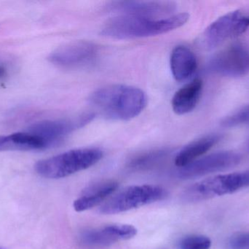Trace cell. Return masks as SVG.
I'll return each instance as SVG.
<instances>
[{
	"instance_id": "obj_1",
	"label": "cell",
	"mask_w": 249,
	"mask_h": 249,
	"mask_svg": "<svg viewBox=\"0 0 249 249\" xmlns=\"http://www.w3.org/2000/svg\"><path fill=\"white\" fill-rule=\"evenodd\" d=\"M89 101L96 114L107 119L130 121L143 112L147 96L139 88L115 84L94 91Z\"/></svg>"
},
{
	"instance_id": "obj_2",
	"label": "cell",
	"mask_w": 249,
	"mask_h": 249,
	"mask_svg": "<svg viewBox=\"0 0 249 249\" xmlns=\"http://www.w3.org/2000/svg\"><path fill=\"white\" fill-rule=\"evenodd\" d=\"M189 18V14L185 13L160 19L118 16L104 24L101 35L118 39L157 36L181 27L187 23Z\"/></svg>"
},
{
	"instance_id": "obj_3",
	"label": "cell",
	"mask_w": 249,
	"mask_h": 249,
	"mask_svg": "<svg viewBox=\"0 0 249 249\" xmlns=\"http://www.w3.org/2000/svg\"><path fill=\"white\" fill-rule=\"evenodd\" d=\"M103 156V151L98 148L73 149L39 161L35 164V169L43 178L59 179L89 169Z\"/></svg>"
},
{
	"instance_id": "obj_4",
	"label": "cell",
	"mask_w": 249,
	"mask_h": 249,
	"mask_svg": "<svg viewBox=\"0 0 249 249\" xmlns=\"http://www.w3.org/2000/svg\"><path fill=\"white\" fill-rule=\"evenodd\" d=\"M249 187V171L216 175L187 187L181 194V200L196 203L213 197L232 194Z\"/></svg>"
},
{
	"instance_id": "obj_5",
	"label": "cell",
	"mask_w": 249,
	"mask_h": 249,
	"mask_svg": "<svg viewBox=\"0 0 249 249\" xmlns=\"http://www.w3.org/2000/svg\"><path fill=\"white\" fill-rule=\"evenodd\" d=\"M168 195V191L159 186H131L109 197L101 206L99 211L102 214H118L162 201Z\"/></svg>"
},
{
	"instance_id": "obj_6",
	"label": "cell",
	"mask_w": 249,
	"mask_h": 249,
	"mask_svg": "<svg viewBox=\"0 0 249 249\" xmlns=\"http://www.w3.org/2000/svg\"><path fill=\"white\" fill-rule=\"evenodd\" d=\"M249 29V13L235 10L213 21L203 32L200 42L203 48L212 50L228 39L241 36Z\"/></svg>"
},
{
	"instance_id": "obj_7",
	"label": "cell",
	"mask_w": 249,
	"mask_h": 249,
	"mask_svg": "<svg viewBox=\"0 0 249 249\" xmlns=\"http://www.w3.org/2000/svg\"><path fill=\"white\" fill-rule=\"evenodd\" d=\"M94 116L93 113H90L73 119L45 120L32 124L27 132L39 137L49 149L61 144L67 136L90 122Z\"/></svg>"
},
{
	"instance_id": "obj_8",
	"label": "cell",
	"mask_w": 249,
	"mask_h": 249,
	"mask_svg": "<svg viewBox=\"0 0 249 249\" xmlns=\"http://www.w3.org/2000/svg\"><path fill=\"white\" fill-rule=\"evenodd\" d=\"M100 54L96 44L89 41H75L66 44L51 53L50 62L67 70L86 68L96 62Z\"/></svg>"
},
{
	"instance_id": "obj_9",
	"label": "cell",
	"mask_w": 249,
	"mask_h": 249,
	"mask_svg": "<svg viewBox=\"0 0 249 249\" xmlns=\"http://www.w3.org/2000/svg\"><path fill=\"white\" fill-rule=\"evenodd\" d=\"M241 157L234 152H222L212 153L196 159L186 166L180 168L177 175L183 180L193 179L213 172L231 169L239 165Z\"/></svg>"
},
{
	"instance_id": "obj_10",
	"label": "cell",
	"mask_w": 249,
	"mask_h": 249,
	"mask_svg": "<svg viewBox=\"0 0 249 249\" xmlns=\"http://www.w3.org/2000/svg\"><path fill=\"white\" fill-rule=\"evenodd\" d=\"M211 73L226 77H241L249 73V48L233 45L215 55L209 61Z\"/></svg>"
},
{
	"instance_id": "obj_11",
	"label": "cell",
	"mask_w": 249,
	"mask_h": 249,
	"mask_svg": "<svg viewBox=\"0 0 249 249\" xmlns=\"http://www.w3.org/2000/svg\"><path fill=\"white\" fill-rule=\"evenodd\" d=\"M137 235V229L130 225H110L83 231L79 241L88 249H103Z\"/></svg>"
},
{
	"instance_id": "obj_12",
	"label": "cell",
	"mask_w": 249,
	"mask_h": 249,
	"mask_svg": "<svg viewBox=\"0 0 249 249\" xmlns=\"http://www.w3.org/2000/svg\"><path fill=\"white\" fill-rule=\"evenodd\" d=\"M106 9L119 16L160 19L175 11L177 4L169 1H116L108 3Z\"/></svg>"
},
{
	"instance_id": "obj_13",
	"label": "cell",
	"mask_w": 249,
	"mask_h": 249,
	"mask_svg": "<svg viewBox=\"0 0 249 249\" xmlns=\"http://www.w3.org/2000/svg\"><path fill=\"white\" fill-rule=\"evenodd\" d=\"M118 188V183L112 180L96 183L83 190L80 197L74 200L73 207L77 212L90 210L102 204Z\"/></svg>"
},
{
	"instance_id": "obj_14",
	"label": "cell",
	"mask_w": 249,
	"mask_h": 249,
	"mask_svg": "<svg viewBox=\"0 0 249 249\" xmlns=\"http://www.w3.org/2000/svg\"><path fill=\"white\" fill-rule=\"evenodd\" d=\"M170 66L175 80L185 81L197 70V58L190 48L184 45H178L171 52Z\"/></svg>"
},
{
	"instance_id": "obj_15",
	"label": "cell",
	"mask_w": 249,
	"mask_h": 249,
	"mask_svg": "<svg viewBox=\"0 0 249 249\" xmlns=\"http://www.w3.org/2000/svg\"><path fill=\"white\" fill-rule=\"evenodd\" d=\"M203 86V80L196 78L178 89L171 102L174 113L178 115H184L192 112L200 100Z\"/></svg>"
},
{
	"instance_id": "obj_16",
	"label": "cell",
	"mask_w": 249,
	"mask_h": 249,
	"mask_svg": "<svg viewBox=\"0 0 249 249\" xmlns=\"http://www.w3.org/2000/svg\"><path fill=\"white\" fill-rule=\"evenodd\" d=\"M222 140V135L219 134H210L205 136L198 140H195L184 146L179 151L175 159L174 163L178 168H182L194 162L199 157L207 153L215 145L217 144Z\"/></svg>"
},
{
	"instance_id": "obj_17",
	"label": "cell",
	"mask_w": 249,
	"mask_h": 249,
	"mask_svg": "<svg viewBox=\"0 0 249 249\" xmlns=\"http://www.w3.org/2000/svg\"><path fill=\"white\" fill-rule=\"evenodd\" d=\"M46 150L43 142L35 134L16 133L0 136V152H33Z\"/></svg>"
},
{
	"instance_id": "obj_18",
	"label": "cell",
	"mask_w": 249,
	"mask_h": 249,
	"mask_svg": "<svg viewBox=\"0 0 249 249\" xmlns=\"http://www.w3.org/2000/svg\"><path fill=\"white\" fill-rule=\"evenodd\" d=\"M168 149H155L136 155L129 161L127 166L135 171H146L154 168L167 157Z\"/></svg>"
},
{
	"instance_id": "obj_19",
	"label": "cell",
	"mask_w": 249,
	"mask_h": 249,
	"mask_svg": "<svg viewBox=\"0 0 249 249\" xmlns=\"http://www.w3.org/2000/svg\"><path fill=\"white\" fill-rule=\"evenodd\" d=\"M212 241L204 235H189L178 242L179 249H210Z\"/></svg>"
},
{
	"instance_id": "obj_20",
	"label": "cell",
	"mask_w": 249,
	"mask_h": 249,
	"mask_svg": "<svg viewBox=\"0 0 249 249\" xmlns=\"http://www.w3.org/2000/svg\"><path fill=\"white\" fill-rule=\"evenodd\" d=\"M221 124L222 127H227V128L244 125L249 126V105L244 107L238 112L224 118Z\"/></svg>"
},
{
	"instance_id": "obj_21",
	"label": "cell",
	"mask_w": 249,
	"mask_h": 249,
	"mask_svg": "<svg viewBox=\"0 0 249 249\" xmlns=\"http://www.w3.org/2000/svg\"><path fill=\"white\" fill-rule=\"evenodd\" d=\"M228 247L231 249H249V232L232 236L230 239Z\"/></svg>"
},
{
	"instance_id": "obj_22",
	"label": "cell",
	"mask_w": 249,
	"mask_h": 249,
	"mask_svg": "<svg viewBox=\"0 0 249 249\" xmlns=\"http://www.w3.org/2000/svg\"><path fill=\"white\" fill-rule=\"evenodd\" d=\"M6 73H7L6 67H4V64L0 63V80L6 76Z\"/></svg>"
},
{
	"instance_id": "obj_23",
	"label": "cell",
	"mask_w": 249,
	"mask_h": 249,
	"mask_svg": "<svg viewBox=\"0 0 249 249\" xmlns=\"http://www.w3.org/2000/svg\"></svg>"
}]
</instances>
